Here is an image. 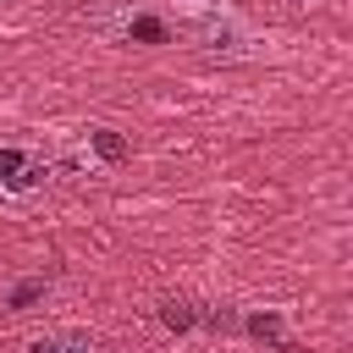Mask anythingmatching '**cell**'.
Instances as JSON below:
<instances>
[{
    "label": "cell",
    "mask_w": 353,
    "mask_h": 353,
    "mask_svg": "<svg viewBox=\"0 0 353 353\" xmlns=\"http://www.w3.org/2000/svg\"><path fill=\"white\" fill-rule=\"evenodd\" d=\"M193 39H199V44L210 50V55H221V50L232 55V50L243 44V33H237V28L226 22V17H199V22H193Z\"/></svg>",
    "instance_id": "obj_1"
},
{
    "label": "cell",
    "mask_w": 353,
    "mask_h": 353,
    "mask_svg": "<svg viewBox=\"0 0 353 353\" xmlns=\"http://www.w3.org/2000/svg\"><path fill=\"white\" fill-rule=\"evenodd\" d=\"M28 353H99V347H94V336H83V331H55V336H39Z\"/></svg>",
    "instance_id": "obj_2"
},
{
    "label": "cell",
    "mask_w": 353,
    "mask_h": 353,
    "mask_svg": "<svg viewBox=\"0 0 353 353\" xmlns=\"http://www.w3.org/2000/svg\"><path fill=\"white\" fill-rule=\"evenodd\" d=\"M127 39H132V44H171V28H165L160 17H132V22H127Z\"/></svg>",
    "instance_id": "obj_3"
},
{
    "label": "cell",
    "mask_w": 353,
    "mask_h": 353,
    "mask_svg": "<svg viewBox=\"0 0 353 353\" xmlns=\"http://www.w3.org/2000/svg\"><path fill=\"white\" fill-rule=\"evenodd\" d=\"M0 176H6L11 188H28V182H39V171H28V154H22V149H0Z\"/></svg>",
    "instance_id": "obj_4"
},
{
    "label": "cell",
    "mask_w": 353,
    "mask_h": 353,
    "mask_svg": "<svg viewBox=\"0 0 353 353\" xmlns=\"http://www.w3.org/2000/svg\"><path fill=\"white\" fill-rule=\"evenodd\" d=\"M39 298H44V276H28V281H17V287H11L6 309H11V314H22V309H28V303H39Z\"/></svg>",
    "instance_id": "obj_5"
},
{
    "label": "cell",
    "mask_w": 353,
    "mask_h": 353,
    "mask_svg": "<svg viewBox=\"0 0 353 353\" xmlns=\"http://www.w3.org/2000/svg\"><path fill=\"white\" fill-rule=\"evenodd\" d=\"M160 320H165L171 331H193V325H199V309L182 303V298H171V303H160Z\"/></svg>",
    "instance_id": "obj_6"
},
{
    "label": "cell",
    "mask_w": 353,
    "mask_h": 353,
    "mask_svg": "<svg viewBox=\"0 0 353 353\" xmlns=\"http://www.w3.org/2000/svg\"><path fill=\"white\" fill-rule=\"evenodd\" d=\"M243 325H248L259 342H281V314H276V309H265V314H248Z\"/></svg>",
    "instance_id": "obj_7"
},
{
    "label": "cell",
    "mask_w": 353,
    "mask_h": 353,
    "mask_svg": "<svg viewBox=\"0 0 353 353\" xmlns=\"http://www.w3.org/2000/svg\"><path fill=\"white\" fill-rule=\"evenodd\" d=\"M94 149H99V160H121V154H127V143H121L116 132H105V127L94 132Z\"/></svg>",
    "instance_id": "obj_8"
}]
</instances>
